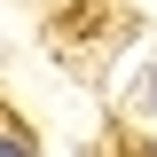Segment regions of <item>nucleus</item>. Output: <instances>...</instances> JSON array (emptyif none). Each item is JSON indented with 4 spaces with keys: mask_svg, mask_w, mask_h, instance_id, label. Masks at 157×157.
<instances>
[{
    "mask_svg": "<svg viewBox=\"0 0 157 157\" xmlns=\"http://www.w3.org/2000/svg\"><path fill=\"white\" fill-rule=\"evenodd\" d=\"M0 157H39V149H32V134H24L16 118H0Z\"/></svg>",
    "mask_w": 157,
    "mask_h": 157,
    "instance_id": "obj_1",
    "label": "nucleus"
},
{
    "mask_svg": "<svg viewBox=\"0 0 157 157\" xmlns=\"http://www.w3.org/2000/svg\"><path fill=\"white\" fill-rule=\"evenodd\" d=\"M141 102H149V110H157V71H149V78H141Z\"/></svg>",
    "mask_w": 157,
    "mask_h": 157,
    "instance_id": "obj_2",
    "label": "nucleus"
},
{
    "mask_svg": "<svg viewBox=\"0 0 157 157\" xmlns=\"http://www.w3.org/2000/svg\"><path fill=\"white\" fill-rule=\"evenodd\" d=\"M149 157H157V149H149Z\"/></svg>",
    "mask_w": 157,
    "mask_h": 157,
    "instance_id": "obj_3",
    "label": "nucleus"
}]
</instances>
